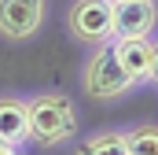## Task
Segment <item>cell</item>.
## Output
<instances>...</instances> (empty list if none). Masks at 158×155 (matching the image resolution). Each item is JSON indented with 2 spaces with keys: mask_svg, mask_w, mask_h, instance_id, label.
I'll return each instance as SVG.
<instances>
[{
  "mask_svg": "<svg viewBox=\"0 0 158 155\" xmlns=\"http://www.w3.org/2000/svg\"><path fill=\"white\" fill-rule=\"evenodd\" d=\"M136 81L125 74V67L118 63V52H114V41H103L92 59L85 63V92L92 100H118L125 89H132Z\"/></svg>",
  "mask_w": 158,
  "mask_h": 155,
  "instance_id": "cell-2",
  "label": "cell"
},
{
  "mask_svg": "<svg viewBox=\"0 0 158 155\" xmlns=\"http://www.w3.org/2000/svg\"><path fill=\"white\" fill-rule=\"evenodd\" d=\"M0 140H7V144H15V148L30 140L26 100H19V96H0Z\"/></svg>",
  "mask_w": 158,
  "mask_h": 155,
  "instance_id": "cell-7",
  "label": "cell"
},
{
  "mask_svg": "<svg viewBox=\"0 0 158 155\" xmlns=\"http://www.w3.org/2000/svg\"><path fill=\"white\" fill-rule=\"evenodd\" d=\"M125 148L129 155H158V126L147 122V126H136L125 133Z\"/></svg>",
  "mask_w": 158,
  "mask_h": 155,
  "instance_id": "cell-9",
  "label": "cell"
},
{
  "mask_svg": "<svg viewBox=\"0 0 158 155\" xmlns=\"http://www.w3.org/2000/svg\"><path fill=\"white\" fill-rule=\"evenodd\" d=\"M151 81H158V44L151 48Z\"/></svg>",
  "mask_w": 158,
  "mask_h": 155,
  "instance_id": "cell-10",
  "label": "cell"
},
{
  "mask_svg": "<svg viewBox=\"0 0 158 155\" xmlns=\"http://www.w3.org/2000/svg\"><path fill=\"white\" fill-rule=\"evenodd\" d=\"M26 118H30V140H37L44 148L63 144L77 133L74 104L59 92H40L33 100H26Z\"/></svg>",
  "mask_w": 158,
  "mask_h": 155,
  "instance_id": "cell-1",
  "label": "cell"
},
{
  "mask_svg": "<svg viewBox=\"0 0 158 155\" xmlns=\"http://www.w3.org/2000/svg\"><path fill=\"white\" fill-rule=\"evenodd\" d=\"M155 0H114V37H151Z\"/></svg>",
  "mask_w": 158,
  "mask_h": 155,
  "instance_id": "cell-5",
  "label": "cell"
},
{
  "mask_svg": "<svg viewBox=\"0 0 158 155\" xmlns=\"http://www.w3.org/2000/svg\"><path fill=\"white\" fill-rule=\"evenodd\" d=\"M151 41L147 37H114V52L118 63L132 81H151Z\"/></svg>",
  "mask_w": 158,
  "mask_h": 155,
  "instance_id": "cell-6",
  "label": "cell"
},
{
  "mask_svg": "<svg viewBox=\"0 0 158 155\" xmlns=\"http://www.w3.org/2000/svg\"><path fill=\"white\" fill-rule=\"evenodd\" d=\"M0 155H19V148H15V144H7V140H0Z\"/></svg>",
  "mask_w": 158,
  "mask_h": 155,
  "instance_id": "cell-11",
  "label": "cell"
},
{
  "mask_svg": "<svg viewBox=\"0 0 158 155\" xmlns=\"http://www.w3.org/2000/svg\"><path fill=\"white\" fill-rule=\"evenodd\" d=\"M70 33L85 44H103L114 37V0H77L66 15Z\"/></svg>",
  "mask_w": 158,
  "mask_h": 155,
  "instance_id": "cell-3",
  "label": "cell"
},
{
  "mask_svg": "<svg viewBox=\"0 0 158 155\" xmlns=\"http://www.w3.org/2000/svg\"><path fill=\"white\" fill-rule=\"evenodd\" d=\"M74 155H129L125 148V133H99V137H88L81 140Z\"/></svg>",
  "mask_w": 158,
  "mask_h": 155,
  "instance_id": "cell-8",
  "label": "cell"
},
{
  "mask_svg": "<svg viewBox=\"0 0 158 155\" xmlns=\"http://www.w3.org/2000/svg\"><path fill=\"white\" fill-rule=\"evenodd\" d=\"M44 22V0H0V33L11 41L33 37Z\"/></svg>",
  "mask_w": 158,
  "mask_h": 155,
  "instance_id": "cell-4",
  "label": "cell"
}]
</instances>
